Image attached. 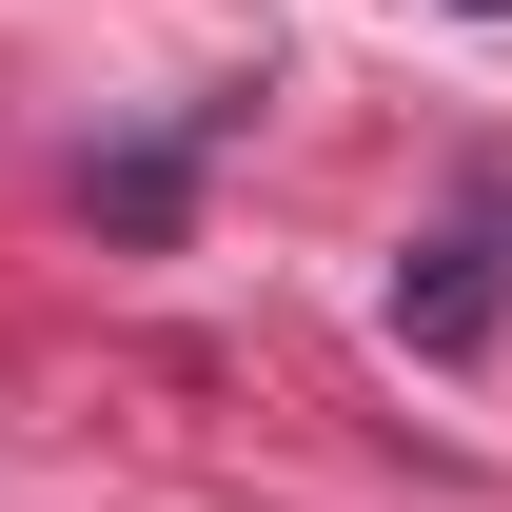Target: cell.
<instances>
[{
    "mask_svg": "<svg viewBox=\"0 0 512 512\" xmlns=\"http://www.w3.org/2000/svg\"><path fill=\"white\" fill-rule=\"evenodd\" d=\"M493 316H512V237H493V217L414 237V276H394V335H414V355H473Z\"/></svg>",
    "mask_w": 512,
    "mask_h": 512,
    "instance_id": "1",
    "label": "cell"
}]
</instances>
